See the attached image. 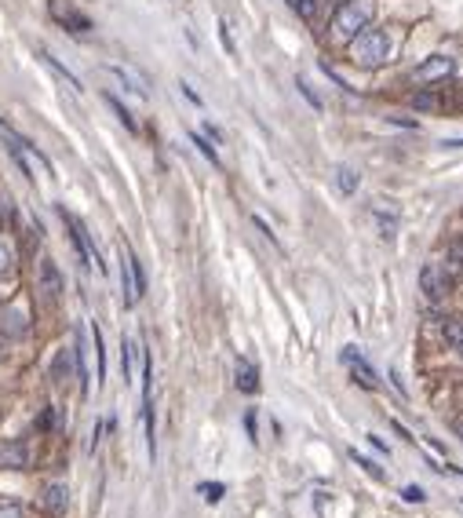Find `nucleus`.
I'll return each instance as SVG.
<instances>
[{
  "mask_svg": "<svg viewBox=\"0 0 463 518\" xmlns=\"http://www.w3.org/2000/svg\"><path fill=\"white\" fill-rule=\"evenodd\" d=\"M350 59L358 62L361 70H379L383 62L390 59V37L383 29H365L350 40Z\"/></svg>",
  "mask_w": 463,
  "mask_h": 518,
  "instance_id": "f257e3e1",
  "label": "nucleus"
},
{
  "mask_svg": "<svg viewBox=\"0 0 463 518\" xmlns=\"http://www.w3.org/2000/svg\"><path fill=\"white\" fill-rule=\"evenodd\" d=\"M376 15V0H347V4L336 8V19H332V26H336V37H347L354 40L358 34H365Z\"/></svg>",
  "mask_w": 463,
  "mask_h": 518,
  "instance_id": "f03ea898",
  "label": "nucleus"
},
{
  "mask_svg": "<svg viewBox=\"0 0 463 518\" xmlns=\"http://www.w3.org/2000/svg\"><path fill=\"white\" fill-rule=\"evenodd\" d=\"M62 223H66V230H70V241H73V249H77V256H81V263L84 267H99V270H106V263L99 259V249L91 245V237H88V230H84V223H77L66 208H62Z\"/></svg>",
  "mask_w": 463,
  "mask_h": 518,
  "instance_id": "7ed1b4c3",
  "label": "nucleus"
},
{
  "mask_svg": "<svg viewBox=\"0 0 463 518\" xmlns=\"http://www.w3.org/2000/svg\"><path fill=\"white\" fill-rule=\"evenodd\" d=\"M343 365L350 369V376H354V383H361L365 391H379V376H376V369L365 362V354L358 347H343Z\"/></svg>",
  "mask_w": 463,
  "mask_h": 518,
  "instance_id": "20e7f679",
  "label": "nucleus"
},
{
  "mask_svg": "<svg viewBox=\"0 0 463 518\" xmlns=\"http://www.w3.org/2000/svg\"><path fill=\"white\" fill-rule=\"evenodd\" d=\"M453 70H456V62L449 55H430L427 62H420V66H416L412 80H416V84H434V80L453 77Z\"/></svg>",
  "mask_w": 463,
  "mask_h": 518,
  "instance_id": "39448f33",
  "label": "nucleus"
},
{
  "mask_svg": "<svg viewBox=\"0 0 463 518\" xmlns=\"http://www.w3.org/2000/svg\"><path fill=\"white\" fill-rule=\"evenodd\" d=\"M47 11H52L55 19H59V26L70 29V34H91V19H88V15H81V11L70 8V4H62V0H52Z\"/></svg>",
  "mask_w": 463,
  "mask_h": 518,
  "instance_id": "423d86ee",
  "label": "nucleus"
},
{
  "mask_svg": "<svg viewBox=\"0 0 463 518\" xmlns=\"http://www.w3.org/2000/svg\"><path fill=\"white\" fill-rule=\"evenodd\" d=\"M372 219H376L379 234L387 237V241H394V237H397V208H394V205L376 201V205H372Z\"/></svg>",
  "mask_w": 463,
  "mask_h": 518,
  "instance_id": "0eeeda50",
  "label": "nucleus"
},
{
  "mask_svg": "<svg viewBox=\"0 0 463 518\" xmlns=\"http://www.w3.org/2000/svg\"><path fill=\"white\" fill-rule=\"evenodd\" d=\"M237 391H241V394H255V391H259V369H255L252 362H237Z\"/></svg>",
  "mask_w": 463,
  "mask_h": 518,
  "instance_id": "6e6552de",
  "label": "nucleus"
},
{
  "mask_svg": "<svg viewBox=\"0 0 463 518\" xmlns=\"http://www.w3.org/2000/svg\"><path fill=\"white\" fill-rule=\"evenodd\" d=\"M40 288H44V296H59L62 293V278H59V267L52 263V259H44L40 263Z\"/></svg>",
  "mask_w": 463,
  "mask_h": 518,
  "instance_id": "1a4fd4ad",
  "label": "nucleus"
},
{
  "mask_svg": "<svg viewBox=\"0 0 463 518\" xmlns=\"http://www.w3.org/2000/svg\"><path fill=\"white\" fill-rule=\"evenodd\" d=\"M44 511L47 515H62V511H66V485H47V489H44Z\"/></svg>",
  "mask_w": 463,
  "mask_h": 518,
  "instance_id": "9d476101",
  "label": "nucleus"
},
{
  "mask_svg": "<svg viewBox=\"0 0 463 518\" xmlns=\"http://www.w3.org/2000/svg\"><path fill=\"white\" fill-rule=\"evenodd\" d=\"M420 285H423V296H427V299H438V296H441L445 281H441V274H438V267H434V263H430V267H423V274H420Z\"/></svg>",
  "mask_w": 463,
  "mask_h": 518,
  "instance_id": "9b49d317",
  "label": "nucleus"
},
{
  "mask_svg": "<svg viewBox=\"0 0 463 518\" xmlns=\"http://www.w3.org/2000/svg\"><path fill=\"white\" fill-rule=\"evenodd\" d=\"M37 55H40V62H44V66H47V70H52V73H59V77H62V80H66V84H70L73 91H81V80H77V77H73V73H70L66 66H62V62H59V59H55L52 52H44V47H40V52H37Z\"/></svg>",
  "mask_w": 463,
  "mask_h": 518,
  "instance_id": "f8f14e48",
  "label": "nucleus"
},
{
  "mask_svg": "<svg viewBox=\"0 0 463 518\" xmlns=\"http://www.w3.org/2000/svg\"><path fill=\"white\" fill-rule=\"evenodd\" d=\"M336 183H340V190L347 193H358V183H361V175H358V168H350V165H340L336 168Z\"/></svg>",
  "mask_w": 463,
  "mask_h": 518,
  "instance_id": "ddd939ff",
  "label": "nucleus"
},
{
  "mask_svg": "<svg viewBox=\"0 0 463 518\" xmlns=\"http://www.w3.org/2000/svg\"><path fill=\"white\" fill-rule=\"evenodd\" d=\"M121 285H124V306H135L139 303V293H135V278H132V267H128V256L121 263Z\"/></svg>",
  "mask_w": 463,
  "mask_h": 518,
  "instance_id": "4468645a",
  "label": "nucleus"
},
{
  "mask_svg": "<svg viewBox=\"0 0 463 518\" xmlns=\"http://www.w3.org/2000/svg\"><path fill=\"white\" fill-rule=\"evenodd\" d=\"M106 103H109V110L117 113V121H121V124L128 128V132H139V124H135V117H132V113H128V106H124V103L117 99V95H109V91H106Z\"/></svg>",
  "mask_w": 463,
  "mask_h": 518,
  "instance_id": "2eb2a0df",
  "label": "nucleus"
},
{
  "mask_svg": "<svg viewBox=\"0 0 463 518\" xmlns=\"http://www.w3.org/2000/svg\"><path fill=\"white\" fill-rule=\"evenodd\" d=\"M350 460H354V464L361 467V471L369 475V478H376V482H383V478H387V471H383V467H379L376 460H369V457H361L358 449H350Z\"/></svg>",
  "mask_w": 463,
  "mask_h": 518,
  "instance_id": "dca6fc26",
  "label": "nucleus"
},
{
  "mask_svg": "<svg viewBox=\"0 0 463 518\" xmlns=\"http://www.w3.org/2000/svg\"><path fill=\"white\" fill-rule=\"evenodd\" d=\"M70 365H73V350H62L59 358L52 362V376H55V380L62 383V380L70 376ZM73 376H77V365H73Z\"/></svg>",
  "mask_w": 463,
  "mask_h": 518,
  "instance_id": "f3484780",
  "label": "nucleus"
},
{
  "mask_svg": "<svg viewBox=\"0 0 463 518\" xmlns=\"http://www.w3.org/2000/svg\"><path fill=\"white\" fill-rule=\"evenodd\" d=\"M109 73H114L117 80H124V88H128V91H135V95H146V88H142V80H139L135 73H128L124 66H109Z\"/></svg>",
  "mask_w": 463,
  "mask_h": 518,
  "instance_id": "a211bd4d",
  "label": "nucleus"
},
{
  "mask_svg": "<svg viewBox=\"0 0 463 518\" xmlns=\"http://www.w3.org/2000/svg\"><path fill=\"white\" fill-rule=\"evenodd\" d=\"M91 339H95V362H99V383H103L106 380V343H103L99 325H91Z\"/></svg>",
  "mask_w": 463,
  "mask_h": 518,
  "instance_id": "6ab92c4d",
  "label": "nucleus"
},
{
  "mask_svg": "<svg viewBox=\"0 0 463 518\" xmlns=\"http://www.w3.org/2000/svg\"><path fill=\"white\" fill-rule=\"evenodd\" d=\"M0 464H4V467H26V449H22V445L0 449Z\"/></svg>",
  "mask_w": 463,
  "mask_h": 518,
  "instance_id": "aec40b11",
  "label": "nucleus"
},
{
  "mask_svg": "<svg viewBox=\"0 0 463 518\" xmlns=\"http://www.w3.org/2000/svg\"><path fill=\"white\" fill-rule=\"evenodd\" d=\"M197 493L208 500V504H219L222 493H227V485H222V482H201V485H197Z\"/></svg>",
  "mask_w": 463,
  "mask_h": 518,
  "instance_id": "412c9836",
  "label": "nucleus"
},
{
  "mask_svg": "<svg viewBox=\"0 0 463 518\" xmlns=\"http://www.w3.org/2000/svg\"><path fill=\"white\" fill-rule=\"evenodd\" d=\"M289 8L299 15V19H314V15H317V0H289Z\"/></svg>",
  "mask_w": 463,
  "mask_h": 518,
  "instance_id": "4be33fe9",
  "label": "nucleus"
},
{
  "mask_svg": "<svg viewBox=\"0 0 463 518\" xmlns=\"http://www.w3.org/2000/svg\"><path fill=\"white\" fill-rule=\"evenodd\" d=\"M190 142H194V147H197V150H201L204 157H208V161H212V165H219V154L212 150V142H208V139H204V135H197V132H194V135H190Z\"/></svg>",
  "mask_w": 463,
  "mask_h": 518,
  "instance_id": "5701e85b",
  "label": "nucleus"
},
{
  "mask_svg": "<svg viewBox=\"0 0 463 518\" xmlns=\"http://www.w3.org/2000/svg\"><path fill=\"white\" fill-rule=\"evenodd\" d=\"M132 350H135V343H132V339H124V343H121V365H124V380H132Z\"/></svg>",
  "mask_w": 463,
  "mask_h": 518,
  "instance_id": "b1692460",
  "label": "nucleus"
},
{
  "mask_svg": "<svg viewBox=\"0 0 463 518\" xmlns=\"http://www.w3.org/2000/svg\"><path fill=\"white\" fill-rule=\"evenodd\" d=\"M0 518H26V511H22V504H15V500H4V504H0Z\"/></svg>",
  "mask_w": 463,
  "mask_h": 518,
  "instance_id": "393cba45",
  "label": "nucleus"
},
{
  "mask_svg": "<svg viewBox=\"0 0 463 518\" xmlns=\"http://www.w3.org/2000/svg\"><path fill=\"white\" fill-rule=\"evenodd\" d=\"M402 500H409V504H423L427 493L420 489V485H405V489H402Z\"/></svg>",
  "mask_w": 463,
  "mask_h": 518,
  "instance_id": "a878e982",
  "label": "nucleus"
},
{
  "mask_svg": "<svg viewBox=\"0 0 463 518\" xmlns=\"http://www.w3.org/2000/svg\"><path fill=\"white\" fill-rule=\"evenodd\" d=\"M296 88H299V91H303V99H307V103H310V106H314V110H321V99H317V95H314V91H310V84H307V80H303V77H299V80H296Z\"/></svg>",
  "mask_w": 463,
  "mask_h": 518,
  "instance_id": "bb28decb",
  "label": "nucleus"
},
{
  "mask_svg": "<svg viewBox=\"0 0 463 518\" xmlns=\"http://www.w3.org/2000/svg\"><path fill=\"white\" fill-rule=\"evenodd\" d=\"M412 106H416V110H434V95H427V91L412 95Z\"/></svg>",
  "mask_w": 463,
  "mask_h": 518,
  "instance_id": "cd10ccee",
  "label": "nucleus"
},
{
  "mask_svg": "<svg viewBox=\"0 0 463 518\" xmlns=\"http://www.w3.org/2000/svg\"><path fill=\"white\" fill-rule=\"evenodd\" d=\"M47 427H55V409L47 406L44 413H40V420H37V431H47Z\"/></svg>",
  "mask_w": 463,
  "mask_h": 518,
  "instance_id": "c85d7f7f",
  "label": "nucleus"
},
{
  "mask_svg": "<svg viewBox=\"0 0 463 518\" xmlns=\"http://www.w3.org/2000/svg\"><path fill=\"white\" fill-rule=\"evenodd\" d=\"M11 270V252H8V245L0 241V274H8Z\"/></svg>",
  "mask_w": 463,
  "mask_h": 518,
  "instance_id": "c756f323",
  "label": "nucleus"
},
{
  "mask_svg": "<svg viewBox=\"0 0 463 518\" xmlns=\"http://www.w3.org/2000/svg\"><path fill=\"white\" fill-rule=\"evenodd\" d=\"M245 427H248V438H252V442L259 438V434H255V413H248V416H245Z\"/></svg>",
  "mask_w": 463,
  "mask_h": 518,
  "instance_id": "7c9ffc66",
  "label": "nucleus"
},
{
  "mask_svg": "<svg viewBox=\"0 0 463 518\" xmlns=\"http://www.w3.org/2000/svg\"><path fill=\"white\" fill-rule=\"evenodd\" d=\"M219 37H222V44H227V52H234V40H230V29H227V22L219 26Z\"/></svg>",
  "mask_w": 463,
  "mask_h": 518,
  "instance_id": "2f4dec72",
  "label": "nucleus"
},
{
  "mask_svg": "<svg viewBox=\"0 0 463 518\" xmlns=\"http://www.w3.org/2000/svg\"><path fill=\"white\" fill-rule=\"evenodd\" d=\"M369 445H372V449H376V452H387V445H383V442H379V438H376V434H369Z\"/></svg>",
  "mask_w": 463,
  "mask_h": 518,
  "instance_id": "473e14b6",
  "label": "nucleus"
},
{
  "mask_svg": "<svg viewBox=\"0 0 463 518\" xmlns=\"http://www.w3.org/2000/svg\"><path fill=\"white\" fill-rule=\"evenodd\" d=\"M456 350H460V358H463V336L456 339Z\"/></svg>",
  "mask_w": 463,
  "mask_h": 518,
  "instance_id": "72a5a7b5",
  "label": "nucleus"
},
{
  "mask_svg": "<svg viewBox=\"0 0 463 518\" xmlns=\"http://www.w3.org/2000/svg\"><path fill=\"white\" fill-rule=\"evenodd\" d=\"M456 431H460V438H463V424H456Z\"/></svg>",
  "mask_w": 463,
  "mask_h": 518,
  "instance_id": "f704fd0d",
  "label": "nucleus"
}]
</instances>
